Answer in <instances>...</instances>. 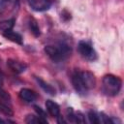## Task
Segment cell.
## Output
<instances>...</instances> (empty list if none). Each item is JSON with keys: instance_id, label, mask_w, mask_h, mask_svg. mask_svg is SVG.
<instances>
[{"instance_id": "cell-16", "label": "cell", "mask_w": 124, "mask_h": 124, "mask_svg": "<svg viewBox=\"0 0 124 124\" xmlns=\"http://www.w3.org/2000/svg\"><path fill=\"white\" fill-rule=\"evenodd\" d=\"M87 116H88V119H89V121L91 123H93V124L100 123V116H98L96 112H94V111L91 110V111L88 112V115Z\"/></svg>"}, {"instance_id": "cell-18", "label": "cell", "mask_w": 124, "mask_h": 124, "mask_svg": "<svg viewBox=\"0 0 124 124\" xmlns=\"http://www.w3.org/2000/svg\"><path fill=\"white\" fill-rule=\"evenodd\" d=\"M75 122H77V123H84L85 122V117L80 111L75 112Z\"/></svg>"}, {"instance_id": "cell-5", "label": "cell", "mask_w": 124, "mask_h": 124, "mask_svg": "<svg viewBox=\"0 0 124 124\" xmlns=\"http://www.w3.org/2000/svg\"><path fill=\"white\" fill-rule=\"evenodd\" d=\"M28 4L35 11L44 12L50 8L51 0H28Z\"/></svg>"}, {"instance_id": "cell-11", "label": "cell", "mask_w": 124, "mask_h": 124, "mask_svg": "<svg viewBox=\"0 0 124 124\" xmlns=\"http://www.w3.org/2000/svg\"><path fill=\"white\" fill-rule=\"evenodd\" d=\"M3 36L6 39H8L14 43H16L18 45H22V37L18 33L13 31V30H8L6 32H3Z\"/></svg>"}, {"instance_id": "cell-19", "label": "cell", "mask_w": 124, "mask_h": 124, "mask_svg": "<svg viewBox=\"0 0 124 124\" xmlns=\"http://www.w3.org/2000/svg\"><path fill=\"white\" fill-rule=\"evenodd\" d=\"M34 108V109H35V111L37 112V114L39 115V116H41V117H43V118H46V112L41 108V107H39V106H34L33 107Z\"/></svg>"}, {"instance_id": "cell-20", "label": "cell", "mask_w": 124, "mask_h": 124, "mask_svg": "<svg viewBox=\"0 0 124 124\" xmlns=\"http://www.w3.org/2000/svg\"><path fill=\"white\" fill-rule=\"evenodd\" d=\"M11 0H0V7H3L5 5H7Z\"/></svg>"}, {"instance_id": "cell-10", "label": "cell", "mask_w": 124, "mask_h": 124, "mask_svg": "<svg viewBox=\"0 0 124 124\" xmlns=\"http://www.w3.org/2000/svg\"><path fill=\"white\" fill-rule=\"evenodd\" d=\"M35 78H36V80H37L38 84L40 85V87H41V88H42L46 93H47V94H49V95H52V96H54V95L56 94V90H55V89H54V87H53V86H51L49 83L46 82V81H45V80H43L41 78L36 77Z\"/></svg>"}, {"instance_id": "cell-2", "label": "cell", "mask_w": 124, "mask_h": 124, "mask_svg": "<svg viewBox=\"0 0 124 124\" xmlns=\"http://www.w3.org/2000/svg\"><path fill=\"white\" fill-rule=\"evenodd\" d=\"M122 81L114 75H106L103 78V92L108 96H115L121 89Z\"/></svg>"}, {"instance_id": "cell-1", "label": "cell", "mask_w": 124, "mask_h": 124, "mask_svg": "<svg viewBox=\"0 0 124 124\" xmlns=\"http://www.w3.org/2000/svg\"><path fill=\"white\" fill-rule=\"evenodd\" d=\"M45 53L54 62H59L66 59L71 54V46L66 43H60L58 46H46L44 47Z\"/></svg>"}, {"instance_id": "cell-8", "label": "cell", "mask_w": 124, "mask_h": 124, "mask_svg": "<svg viewBox=\"0 0 124 124\" xmlns=\"http://www.w3.org/2000/svg\"><path fill=\"white\" fill-rule=\"evenodd\" d=\"M19 97L27 103H32V102L36 101L38 96H37L35 91H33L31 89H28V88H22L19 91Z\"/></svg>"}, {"instance_id": "cell-7", "label": "cell", "mask_w": 124, "mask_h": 124, "mask_svg": "<svg viewBox=\"0 0 124 124\" xmlns=\"http://www.w3.org/2000/svg\"><path fill=\"white\" fill-rule=\"evenodd\" d=\"M7 65L12 70V72H14L15 74H21L27 69V65L25 63H22V62L14 60V59H8Z\"/></svg>"}, {"instance_id": "cell-3", "label": "cell", "mask_w": 124, "mask_h": 124, "mask_svg": "<svg viewBox=\"0 0 124 124\" xmlns=\"http://www.w3.org/2000/svg\"><path fill=\"white\" fill-rule=\"evenodd\" d=\"M78 49L79 51V53L81 54V56L83 58H85L88 61H94L97 59V53L94 50V48L86 42L80 41L78 43Z\"/></svg>"}, {"instance_id": "cell-9", "label": "cell", "mask_w": 124, "mask_h": 124, "mask_svg": "<svg viewBox=\"0 0 124 124\" xmlns=\"http://www.w3.org/2000/svg\"><path fill=\"white\" fill-rule=\"evenodd\" d=\"M46 110L48 111V113L53 117H57L60 114V108H59L58 104H56L55 102H53L51 100L46 101Z\"/></svg>"}, {"instance_id": "cell-17", "label": "cell", "mask_w": 124, "mask_h": 124, "mask_svg": "<svg viewBox=\"0 0 124 124\" xmlns=\"http://www.w3.org/2000/svg\"><path fill=\"white\" fill-rule=\"evenodd\" d=\"M0 99H2L3 101H6V102H11L10 94L7 91H5L1 86H0Z\"/></svg>"}, {"instance_id": "cell-15", "label": "cell", "mask_w": 124, "mask_h": 124, "mask_svg": "<svg viewBox=\"0 0 124 124\" xmlns=\"http://www.w3.org/2000/svg\"><path fill=\"white\" fill-rule=\"evenodd\" d=\"M0 111H1V112H3L4 114L8 115V116H13V114H14V112H13L12 108H11L10 107L6 106L5 104L1 103V102H0Z\"/></svg>"}, {"instance_id": "cell-4", "label": "cell", "mask_w": 124, "mask_h": 124, "mask_svg": "<svg viewBox=\"0 0 124 124\" xmlns=\"http://www.w3.org/2000/svg\"><path fill=\"white\" fill-rule=\"evenodd\" d=\"M72 83H73V86L75 88V90L80 94V95H84L86 94L87 92V89L85 88L83 82H82V79L80 78V72L79 71H76L73 76H72Z\"/></svg>"}, {"instance_id": "cell-13", "label": "cell", "mask_w": 124, "mask_h": 124, "mask_svg": "<svg viewBox=\"0 0 124 124\" xmlns=\"http://www.w3.org/2000/svg\"><path fill=\"white\" fill-rule=\"evenodd\" d=\"M28 26H29L30 31L32 32V34L35 37H39L40 36V34H41L40 27H39L37 21L34 18H29V20H28Z\"/></svg>"}, {"instance_id": "cell-14", "label": "cell", "mask_w": 124, "mask_h": 124, "mask_svg": "<svg viewBox=\"0 0 124 124\" xmlns=\"http://www.w3.org/2000/svg\"><path fill=\"white\" fill-rule=\"evenodd\" d=\"M14 25H15V19L14 18L3 20L0 22V30L3 32H6L8 30H12Z\"/></svg>"}, {"instance_id": "cell-21", "label": "cell", "mask_w": 124, "mask_h": 124, "mask_svg": "<svg viewBox=\"0 0 124 124\" xmlns=\"http://www.w3.org/2000/svg\"><path fill=\"white\" fill-rule=\"evenodd\" d=\"M4 122H5V121H4L3 119H1V118H0V123H4Z\"/></svg>"}, {"instance_id": "cell-6", "label": "cell", "mask_w": 124, "mask_h": 124, "mask_svg": "<svg viewBox=\"0 0 124 124\" xmlns=\"http://www.w3.org/2000/svg\"><path fill=\"white\" fill-rule=\"evenodd\" d=\"M80 78L82 79V82L85 86V88L87 90L89 89H92L95 87L96 85V78L94 77V75L90 72H80Z\"/></svg>"}, {"instance_id": "cell-12", "label": "cell", "mask_w": 124, "mask_h": 124, "mask_svg": "<svg viewBox=\"0 0 124 124\" xmlns=\"http://www.w3.org/2000/svg\"><path fill=\"white\" fill-rule=\"evenodd\" d=\"M25 122L31 123V124H46L47 123L46 118H43L39 115H33V114H28L25 117Z\"/></svg>"}]
</instances>
